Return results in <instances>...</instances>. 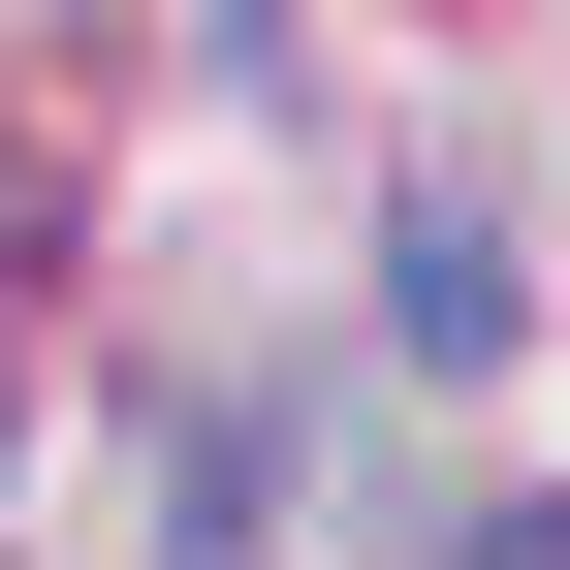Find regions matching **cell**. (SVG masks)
Listing matches in <instances>:
<instances>
[{"mask_svg": "<svg viewBox=\"0 0 570 570\" xmlns=\"http://www.w3.org/2000/svg\"><path fill=\"white\" fill-rule=\"evenodd\" d=\"M0 508H32V381H0Z\"/></svg>", "mask_w": 570, "mask_h": 570, "instance_id": "obj_3", "label": "cell"}, {"mask_svg": "<svg viewBox=\"0 0 570 570\" xmlns=\"http://www.w3.org/2000/svg\"><path fill=\"white\" fill-rule=\"evenodd\" d=\"M444 570H570V508H475V539H444Z\"/></svg>", "mask_w": 570, "mask_h": 570, "instance_id": "obj_2", "label": "cell"}, {"mask_svg": "<svg viewBox=\"0 0 570 570\" xmlns=\"http://www.w3.org/2000/svg\"><path fill=\"white\" fill-rule=\"evenodd\" d=\"M381 317H412V381H508L539 285H508V223H475V190H412V223H381Z\"/></svg>", "mask_w": 570, "mask_h": 570, "instance_id": "obj_1", "label": "cell"}]
</instances>
